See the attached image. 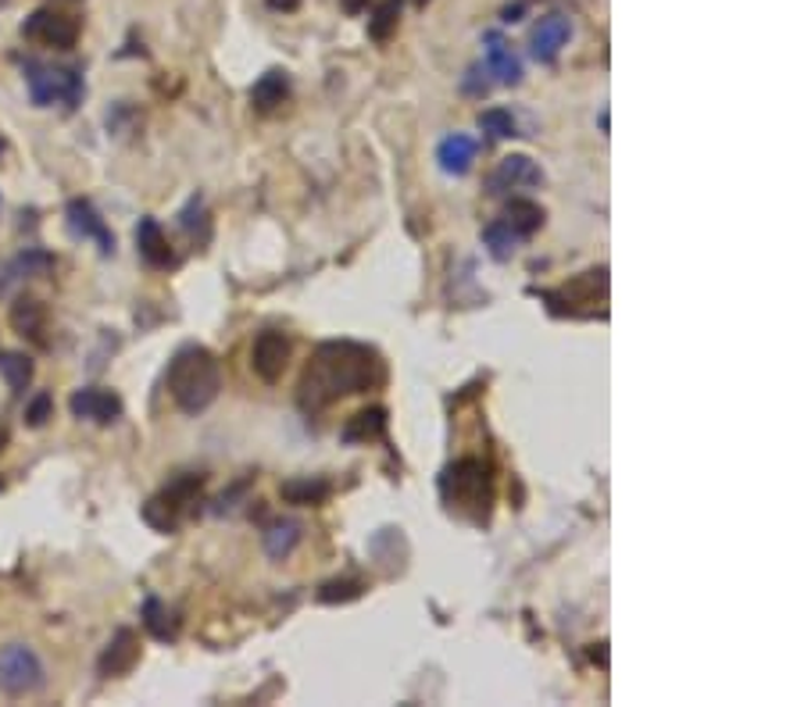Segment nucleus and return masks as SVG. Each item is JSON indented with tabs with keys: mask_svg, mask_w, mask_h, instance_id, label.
Returning a JSON list of instances; mask_svg holds the SVG:
<instances>
[{
	"mask_svg": "<svg viewBox=\"0 0 804 707\" xmlns=\"http://www.w3.org/2000/svg\"><path fill=\"white\" fill-rule=\"evenodd\" d=\"M386 383L383 357L354 340H329L311 354L297 386V404L308 415L326 411L329 404L351 394H368Z\"/></svg>",
	"mask_w": 804,
	"mask_h": 707,
	"instance_id": "1",
	"label": "nucleus"
},
{
	"mask_svg": "<svg viewBox=\"0 0 804 707\" xmlns=\"http://www.w3.org/2000/svg\"><path fill=\"white\" fill-rule=\"evenodd\" d=\"M222 389V365L208 347H183L168 365V394L186 415L208 411Z\"/></svg>",
	"mask_w": 804,
	"mask_h": 707,
	"instance_id": "2",
	"label": "nucleus"
},
{
	"mask_svg": "<svg viewBox=\"0 0 804 707\" xmlns=\"http://www.w3.org/2000/svg\"><path fill=\"white\" fill-rule=\"evenodd\" d=\"M440 494L451 511L472 518V522H486L494 504L491 465H483L480 457H458L440 475Z\"/></svg>",
	"mask_w": 804,
	"mask_h": 707,
	"instance_id": "3",
	"label": "nucleus"
},
{
	"mask_svg": "<svg viewBox=\"0 0 804 707\" xmlns=\"http://www.w3.org/2000/svg\"><path fill=\"white\" fill-rule=\"evenodd\" d=\"M200 489H205V475H179V479H172L162 494L143 504V522L157 532H176L183 518L200 500Z\"/></svg>",
	"mask_w": 804,
	"mask_h": 707,
	"instance_id": "4",
	"label": "nucleus"
},
{
	"mask_svg": "<svg viewBox=\"0 0 804 707\" xmlns=\"http://www.w3.org/2000/svg\"><path fill=\"white\" fill-rule=\"evenodd\" d=\"M25 86H29V97H33L36 108H79V100L86 93L82 86V76L76 68H54V65H40V62H29L25 65Z\"/></svg>",
	"mask_w": 804,
	"mask_h": 707,
	"instance_id": "5",
	"label": "nucleus"
},
{
	"mask_svg": "<svg viewBox=\"0 0 804 707\" xmlns=\"http://www.w3.org/2000/svg\"><path fill=\"white\" fill-rule=\"evenodd\" d=\"M543 300L551 305L554 314H597V308L605 311L608 300V268H591L580 279H572L562 290L543 294Z\"/></svg>",
	"mask_w": 804,
	"mask_h": 707,
	"instance_id": "6",
	"label": "nucleus"
},
{
	"mask_svg": "<svg viewBox=\"0 0 804 707\" xmlns=\"http://www.w3.org/2000/svg\"><path fill=\"white\" fill-rule=\"evenodd\" d=\"M43 683H47V672H43L36 651H29L25 643H11L0 651V689L8 697H29Z\"/></svg>",
	"mask_w": 804,
	"mask_h": 707,
	"instance_id": "7",
	"label": "nucleus"
},
{
	"mask_svg": "<svg viewBox=\"0 0 804 707\" xmlns=\"http://www.w3.org/2000/svg\"><path fill=\"white\" fill-rule=\"evenodd\" d=\"M22 36L40 43V47L71 51L79 43V19H71V14L54 11V8H40L22 22Z\"/></svg>",
	"mask_w": 804,
	"mask_h": 707,
	"instance_id": "8",
	"label": "nucleus"
},
{
	"mask_svg": "<svg viewBox=\"0 0 804 707\" xmlns=\"http://www.w3.org/2000/svg\"><path fill=\"white\" fill-rule=\"evenodd\" d=\"M290 336L279 333V329H265V333H257L251 347V368L262 383H279L286 365H290Z\"/></svg>",
	"mask_w": 804,
	"mask_h": 707,
	"instance_id": "9",
	"label": "nucleus"
},
{
	"mask_svg": "<svg viewBox=\"0 0 804 707\" xmlns=\"http://www.w3.org/2000/svg\"><path fill=\"white\" fill-rule=\"evenodd\" d=\"M540 183H543V172L533 157L508 154V157H500L497 168L491 172V179H486V194L500 197L508 190H529V186H540Z\"/></svg>",
	"mask_w": 804,
	"mask_h": 707,
	"instance_id": "10",
	"label": "nucleus"
},
{
	"mask_svg": "<svg viewBox=\"0 0 804 707\" xmlns=\"http://www.w3.org/2000/svg\"><path fill=\"white\" fill-rule=\"evenodd\" d=\"M65 219H68V233L76 236V240H93L97 243V251L111 257L114 254V233L108 229V222L100 219V211L90 205V200H68V208H65Z\"/></svg>",
	"mask_w": 804,
	"mask_h": 707,
	"instance_id": "11",
	"label": "nucleus"
},
{
	"mask_svg": "<svg viewBox=\"0 0 804 707\" xmlns=\"http://www.w3.org/2000/svg\"><path fill=\"white\" fill-rule=\"evenodd\" d=\"M68 408L82 422H93V426H114L122 418V400L119 394H111L104 386H82L71 394Z\"/></svg>",
	"mask_w": 804,
	"mask_h": 707,
	"instance_id": "12",
	"label": "nucleus"
},
{
	"mask_svg": "<svg viewBox=\"0 0 804 707\" xmlns=\"http://www.w3.org/2000/svg\"><path fill=\"white\" fill-rule=\"evenodd\" d=\"M572 36V22H569V14H543V19L529 29V54L537 57L540 65H554L558 62V54H562V47L569 43Z\"/></svg>",
	"mask_w": 804,
	"mask_h": 707,
	"instance_id": "13",
	"label": "nucleus"
},
{
	"mask_svg": "<svg viewBox=\"0 0 804 707\" xmlns=\"http://www.w3.org/2000/svg\"><path fill=\"white\" fill-rule=\"evenodd\" d=\"M11 329L25 340H33L36 347H47V308H43V300L22 294L19 300L11 305Z\"/></svg>",
	"mask_w": 804,
	"mask_h": 707,
	"instance_id": "14",
	"label": "nucleus"
},
{
	"mask_svg": "<svg viewBox=\"0 0 804 707\" xmlns=\"http://www.w3.org/2000/svg\"><path fill=\"white\" fill-rule=\"evenodd\" d=\"M486 71L497 79V82H505V86H519L522 82V62H519V54H515V47L494 29V33H486Z\"/></svg>",
	"mask_w": 804,
	"mask_h": 707,
	"instance_id": "15",
	"label": "nucleus"
},
{
	"mask_svg": "<svg viewBox=\"0 0 804 707\" xmlns=\"http://www.w3.org/2000/svg\"><path fill=\"white\" fill-rule=\"evenodd\" d=\"M140 661V640H136V632L133 629H119L114 632V640L104 647V654H100L97 661V669L100 675H125V672H133V665Z\"/></svg>",
	"mask_w": 804,
	"mask_h": 707,
	"instance_id": "16",
	"label": "nucleus"
},
{
	"mask_svg": "<svg viewBox=\"0 0 804 707\" xmlns=\"http://www.w3.org/2000/svg\"><path fill=\"white\" fill-rule=\"evenodd\" d=\"M136 251L151 268H172L176 265V251H172L168 236L162 233V225L154 219H140L136 225Z\"/></svg>",
	"mask_w": 804,
	"mask_h": 707,
	"instance_id": "17",
	"label": "nucleus"
},
{
	"mask_svg": "<svg viewBox=\"0 0 804 707\" xmlns=\"http://www.w3.org/2000/svg\"><path fill=\"white\" fill-rule=\"evenodd\" d=\"M286 97H290V76H286L283 68L265 71V76L251 86V104H254V111H262V114L283 108Z\"/></svg>",
	"mask_w": 804,
	"mask_h": 707,
	"instance_id": "18",
	"label": "nucleus"
},
{
	"mask_svg": "<svg viewBox=\"0 0 804 707\" xmlns=\"http://www.w3.org/2000/svg\"><path fill=\"white\" fill-rule=\"evenodd\" d=\"M476 151H480L476 140L465 136V133H454L437 147V162L448 176H465V172L472 168V162H476Z\"/></svg>",
	"mask_w": 804,
	"mask_h": 707,
	"instance_id": "19",
	"label": "nucleus"
},
{
	"mask_svg": "<svg viewBox=\"0 0 804 707\" xmlns=\"http://www.w3.org/2000/svg\"><path fill=\"white\" fill-rule=\"evenodd\" d=\"M386 437V408H365L357 411L348 426L340 429L343 443H372Z\"/></svg>",
	"mask_w": 804,
	"mask_h": 707,
	"instance_id": "20",
	"label": "nucleus"
},
{
	"mask_svg": "<svg viewBox=\"0 0 804 707\" xmlns=\"http://www.w3.org/2000/svg\"><path fill=\"white\" fill-rule=\"evenodd\" d=\"M543 219H548V214H543V208L540 205H533V200H522V197H515V200H508V208H505V222L508 229H515V233H519L522 240H529L537 233V229L543 225Z\"/></svg>",
	"mask_w": 804,
	"mask_h": 707,
	"instance_id": "21",
	"label": "nucleus"
},
{
	"mask_svg": "<svg viewBox=\"0 0 804 707\" xmlns=\"http://www.w3.org/2000/svg\"><path fill=\"white\" fill-rule=\"evenodd\" d=\"M33 372H36V365H33V357H29V354H22V351H4V354H0V375H4V383H8V389L14 397H22L29 389V383H33Z\"/></svg>",
	"mask_w": 804,
	"mask_h": 707,
	"instance_id": "22",
	"label": "nucleus"
},
{
	"mask_svg": "<svg viewBox=\"0 0 804 707\" xmlns=\"http://www.w3.org/2000/svg\"><path fill=\"white\" fill-rule=\"evenodd\" d=\"M297 543H300V522H294V518H279V522H272L265 529V554L272 561L290 557Z\"/></svg>",
	"mask_w": 804,
	"mask_h": 707,
	"instance_id": "23",
	"label": "nucleus"
},
{
	"mask_svg": "<svg viewBox=\"0 0 804 707\" xmlns=\"http://www.w3.org/2000/svg\"><path fill=\"white\" fill-rule=\"evenodd\" d=\"M329 494H333V486H329L326 479H319V475H305V479H290V483H283V500L286 504H297V508H311V504H322Z\"/></svg>",
	"mask_w": 804,
	"mask_h": 707,
	"instance_id": "24",
	"label": "nucleus"
},
{
	"mask_svg": "<svg viewBox=\"0 0 804 707\" xmlns=\"http://www.w3.org/2000/svg\"><path fill=\"white\" fill-rule=\"evenodd\" d=\"M143 626H147V632L154 640H176L179 637V618L172 615L157 597H151L147 604H143Z\"/></svg>",
	"mask_w": 804,
	"mask_h": 707,
	"instance_id": "25",
	"label": "nucleus"
},
{
	"mask_svg": "<svg viewBox=\"0 0 804 707\" xmlns=\"http://www.w3.org/2000/svg\"><path fill=\"white\" fill-rule=\"evenodd\" d=\"M51 272H54V257L40 247H29L8 265V279H33V276H51Z\"/></svg>",
	"mask_w": 804,
	"mask_h": 707,
	"instance_id": "26",
	"label": "nucleus"
},
{
	"mask_svg": "<svg viewBox=\"0 0 804 707\" xmlns=\"http://www.w3.org/2000/svg\"><path fill=\"white\" fill-rule=\"evenodd\" d=\"M483 243H486V251H491L494 262H511V254L519 251L522 236L515 233V229H508L505 222H494V225H486Z\"/></svg>",
	"mask_w": 804,
	"mask_h": 707,
	"instance_id": "27",
	"label": "nucleus"
},
{
	"mask_svg": "<svg viewBox=\"0 0 804 707\" xmlns=\"http://www.w3.org/2000/svg\"><path fill=\"white\" fill-rule=\"evenodd\" d=\"M397 22H400V0H383L368 22V36L376 43H386L397 33Z\"/></svg>",
	"mask_w": 804,
	"mask_h": 707,
	"instance_id": "28",
	"label": "nucleus"
},
{
	"mask_svg": "<svg viewBox=\"0 0 804 707\" xmlns=\"http://www.w3.org/2000/svg\"><path fill=\"white\" fill-rule=\"evenodd\" d=\"M480 129L491 140H511V136H519V129H515V119H511V111L505 108H491V111H483L480 114Z\"/></svg>",
	"mask_w": 804,
	"mask_h": 707,
	"instance_id": "29",
	"label": "nucleus"
},
{
	"mask_svg": "<svg viewBox=\"0 0 804 707\" xmlns=\"http://www.w3.org/2000/svg\"><path fill=\"white\" fill-rule=\"evenodd\" d=\"M179 222H183L186 233L197 236L200 243H208V240H211V219H208L205 200H200V197H194L190 205H186V211L179 214Z\"/></svg>",
	"mask_w": 804,
	"mask_h": 707,
	"instance_id": "30",
	"label": "nucleus"
},
{
	"mask_svg": "<svg viewBox=\"0 0 804 707\" xmlns=\"http://www.w3.org/2000/svg\"><path fill=\"white\" fill-rule=\"evenodd\" d=\"M365 594V583L362 579H329L319 586V600L322 604H348V600H357Z\"/></svg>",
	"mask_w": 804,
	"mask_h": 707,
	"instance_id": "31",
	"label": "nucleus"
},
{
	"mask_svg": "<svg viewBox=\"0 0 804 707\" xmlns=\"http://www.w3.org/2000/svg\"><path fill=\"white\" fill-rule=\"evenodd\" d=\"M54 418V397L47 394V389H40V394L25 404V426H33V429H43Z\"/></svg>",
	"mask_w": 804,
	"mask_h": 707,
	"instance_id": "32",
	"label": "nucleus"
},
{
	"mask_svg": "<svg viewBox=\"0 0 804 707\" xmlns=\"http://www.w3.org/2000/svg\"><path fill=\"white\" fill-rule=\"evenodd\" d=\"M486 76H491V71H486V65H472L465 71V79H462V90L469 97H486V93H491V86H494V79H486Z\"/></svg>",
	"mask_w": 804,
	"mask_h": 707,
	"instance_id": "33",
	"label": "nucleus"
},
{
	"mask_svg": "<svg viewBox=\"0 0 804 707\" xmlns=\"http://www.w3.org/2000/svg\"><path fill=\"white\" fill-rule=\"evenodd\" d=\"M265 4H268L272 11H286V14H290V11L300 8V0H265Z\"/></svg>",
	"mask_w": 804,
	"mask_h": 707,
	"instance_id": "34",
	"label": "nucleus"
},
{
	"mask_svg": "<svg viewBox=\"0 0 804 707\" xmlns=\"http://www.w3.org/2000/svg\"><path fill=\"white\" fill-rule=\"evenodd\" d=\"M340 8L348 11V14H362L368 8V0H340Z\"/></svg>",
	"mask_w": 804,
	"mask_h": 707,
	"instance_id": "35",
	"label": "nucleus"
},
{
	"mask_svg": "<svg viewBox=\"0 0 804 707\" xmlns=\"http://www.w3.org/2000/svg\"><path fill=\"white\" fill-rule=\"evenodd\" d=\"M4 443H8V429L0 426V451H4Z\"/></svg>",
	"mask_w": 804,
	"mask_h": 707,
	"instance_id": "36",
	"label": "nucleus"
},
{
	"mask_svg": "<svg viewBox=\"0 0 804 707\" xmlns=\"http://www.w3.org/2000/svg\"><path fill=\"white\" fill-rule=\"evenodd\" d=\"M415 4H426V0H415Z\"/></svg>",
	"mask_w": 804,
	"mask_h": 707,
	"instance_id": "37",
	"label": "nucleus"
}]
</instances>
